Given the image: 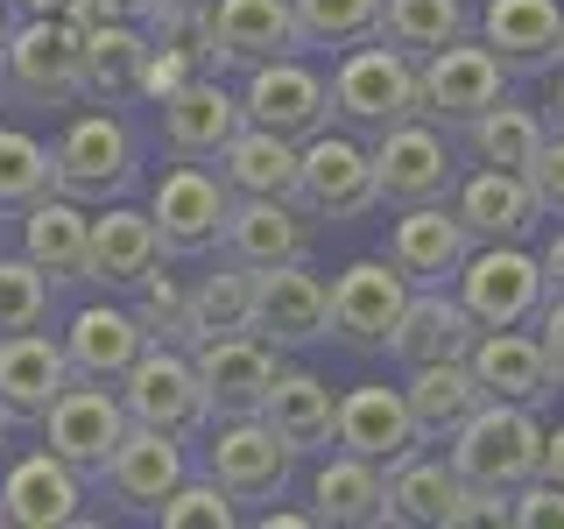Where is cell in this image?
<instances>
[{
    "label": "cell",
    "instance_id": "d590c367",
    "mask_svg": "<svg viewBox=\"0 0 564 529\" xmlns=\"http://www.w3.org/2000/svg\"><path fill=\"white\" fill-rule=\"evenodd\" d=\"M402 402H410L423 445H445V438L480 410V381H473L466 360H431V367H410V381H402Z\"/></svg>",
    "mask_w": 564,
    "mask_h": 529
},
{
    "label": "cell",
    "instance_id": "bcb514c9",
    "mask_svg": "<svg viewBox=\"0 0 564 529\" xmlns=\"http://www.w3.org/2000/svg\"><path fill=\"white\" fill-rule=\"evenodd\" d=\"M508 522L516 529H564V487L557 481H522L516 494H508Z\"/></svg>",
    "mask_w": 564,
    "mask_h": 529
},
{
    "label": "cell",
    "instance_id": "6da1fadb",
    "mask_svg": "<svg viewBox=\"0 0 564 529\" xmlns=\"http://www.w3.org/2000/svg\"><path fill=\"white\" fill-rule=\"evenodd\" d=\"M0 93L22 106H78L85 99V29L64 14H22L0 43Z\"/></svg>",
    "mask_w": 564,
    "mask_h": 529
},
{
    "label": "cell",
    "instance_id": "836d02e7",
    "mask_svg": "<svg viewBox=\"0 0 564 529\" xmlns=\"http://www.w3.org/2000/svg\"><path fill=\"white\" fill-rule=\"evenodd\" d=\"M78 29H85V99H99V106L141 99L149 29L141 22H78Z\"/></svg>",
    "mask_w": 564,
    "mask_h": 529
},
{
    "label": "cell",
    "instance_id": "7402d4cb",
    "mask_svg": "<svg viewBox=\"0 0 564 529\" xmlns=\"http://www.w3.org/2000/svg\"><path fill=\"white\" fill-rule=\"evenodd\" d=\"M226 261H240V269H282V261H311V212L296 198H234L226 205Z\"/></svg>",
    "mask_w": 564,
    "mask_h": 529
},
{
    "label": "cell",
    "instance_id": "ab89813d",
    "mask_svg": "<svg viewBox=\"0 0 564 529\" xmlns=\"http://www.w3.org/2000/svg\"><path fill=\"white\" fill-rule=\"evenodd\" d=\"M543 134H551V120L529 114V106H508V99H494L487 114L466 120L473 163H487V170H529V155L543 149Z\"/></svg>",
    "mask_w": 564,
    "mask_h": 529
},
{
    "label": "cell",
    "instance_id": "7c38bea8",
    "mask_svg": "<svg viewBox=\"0 0 564 529\" xmlns=\"http://www.w3.org/2000/svg\"><path fill=\"white\" fill-rule=\"evenodd\" d=\"M240 114H247V128H269V134H282V141H311L317 128H332V85L317 78L304 57L247 64Z\"/></svg>",
    "mask_w": 564,
    "mask_h": 529
},
{
    "label": "cell",
    "instance_id": "4fadbf2b",
    "mask_svg": "<svg viewBox=\"0 0 564 529\" xmlns=\"http://www.w3.org/2000/svg\"><path fill=\"white\" fill-rule=\"evenodd\" d=\"M254 332L275 353H304L317 339H332V282L311 261L254 269Z\"/></svg>",
    "mask_w": 564,
    "mask_h": 529
},
{
    "label": "cell",
    "instance_id": "8992f818",
    "mask_svg": "<svg viewBox=\"0 0 564 529\" xmlns=\"http://www.w3.org/2000/svg\"><path fill=\"white\" fill-rule=\"evenodd\" d=\"M458 304L473 311V325L494 332V325H529L536 304L551 290H543V269L536 255H529L522 240H480L466 261H458Z\"/></svg>",
    "mask_w": 564,
    "mask_h": 529
},
{
    "label": "cell",
    "instance_id": "9c48e42d",
    "mask_svg": "<svg viewBox=\"0 0 564 529\" xmlns=\"http://www.w3.org/2000/svg\"><path fill=\"white\" fill-rule=\"evenodd\" d=\"M296 205L311 219H367L375 198V155L367 141L317 128L311 141H296Z\"/></svg>",
    "mask_w": 564,
    "mask_h": 529
},
{
    "label": "cell",
    "instance_id": "44dd1931",
    "mask_svg": "<svg viewBox=\"0 0 564 529\" xmlns=\"http://www.w3.org/2000/svg\"><path fill=\"white\" fill-rule=\"evenodd\" d=\"M0 522L8 529H70L85 522V473H70L57 452H22L0 473Z\"/></svg>",
    "mask_w": 564,
    "mask_h": 529
},
{
    "label": "cell",
    "instance_id": "9a60e30c",
    "mask_svg": "<svg viewBox=\"0 0 564 529\" xmlns=\"http://www.w3.org/2000/svg\"><path fill=\"white\" fill-rule=\"evenodd\" d=\"M219 431H212L205 445V473L219 481L234 501H282V487H290L296 473V452L282 445L261 417H212Z\"/></svg>",
    "mask_w": 564,
    "mask_h": 529
},
{
    "label": "cell",
    "instance_id": "7bdbcfd3",
    "mask_svg": "<svg viewBox=\"0 0 564 529\" xmlns=\"http://www.w3.org/2000/svg\"><path fill=\"white\" fill-rule=\"evenodd\" d=\"M290 14H296L304 50H346V43H367V35H375L381 0H290Z\"/></svg>",
    "mask_w": 564,
    "mask_h": 529
},
{
    "label": "cell",
    "instance_id": "b9f144b4",
    "mask_svg": "<svg viewBox=\"0 0 564 529\" xmlns=\"http://www.w3.org/2000/svg\"><path fill=\"white\" fill-rule=\"evenodd\" d=\"M50 304H57V282L35 269L29 255H0V339L8 332H43Z\"/></svg>",
    "mask_w": 564,
    "mask_h": 529
},
{
    "label": "cell",
    "instance_id": "6f0895ef",
    "mask_svg": "<svg viewBox=\"0 0 564 529\" xmlns=\"http://www.w3.org/2000/svg\"><path fill=\"white\" fill-rule=\"evenodd\" d=\"M8 29H14V14H8V8H0V43H8Z\"/></svg>",
    "mask_w": 564,
    "mask_h": 529
},
{
    "label": "cell",
    "instance_id": "680465c9",
    "mask_svg": "<svg viewBox=\"0 0 564 529\" xmlns=\"http://www.w3.org/2000/svg\"><path fill=\"white\" fill-rule=\"evenodd\" d=\"M0 431H8V423H0Z\"/></svg>",
    "mask_w": 564,
    "mask_h": 529
},
{
    "label": "cell",
    "instance_id": "5b68a950",
    "mask_svg": "<svg viewBox=\"0 0 564 529\" xmlns=\"http://www.w3.org/2000/svg\"><path fill=\"white\" fill-rule=\"evenodd\" d=\"M325 85H332V114L367 141L381 128H395V120H416V64L402 57V50H388L381 35L346 43V57Z\"/></svg>",
    "mask_w": 564,
    "mask_h": 529
},
{
    "label": "cell",
    "instance_id": "f1b7e54d",
    "mask_svg": "<svg viewBox=\"0 0 564 529\" xmlns=\"http://www.w3.org/2000/svg\"><path fill=\"white\" fill-rule=\"evenodd\" d=\"M473 339H480V325H473V311L458 304L445 290H410V304H402L395 332H388V360L402 367H431V360H466Z\"/></svg>",
    "mask_w": 564,
    "mask_h": 529
},
{
    "label": "cell",
    "instance_id": "4dcf8cb0",
    "mask_svg": "<svg viewBox=\"0 0 564 529\" xmlns=\"http://www.w3.org/2000/svg\"><path fill=\"white\" fill-rule=\"evenodd\" d=\"M332 410H339V396H332L325 375H311V367H282L254 417L269 423L296 458H304V452H332Z\"/></svg>",
    "mask_w": 564,
    "mask_h": 529
},
{
    "label": "cell",
    "instance_id": "ba28073f",
    "mask_svg": "<svg viewBox=\"0 0 564 529\" xmlns=\"http://www.w3.org/2000/svg\"><path fill=\"white\" fill-rule=\"evenodd\" d=\"M43 452H57L70 473H85V481H99L106 452L128 438V410H120V388L113 381H78L70 375L57 388V402L43 410Z\"/></svg>",
    "mask_w": 564,
    "mask_h": 529
},
{
    "label": "cell",
    "instance_id": "681fc988",
    "mask_svg": "<svg viewBox=\"0 0 564 529\" xmlns=\"http://www.w3.org/2000/svg\"><path fill=\"white\" fill-rule=\"evenodd\" d=\"M529 325H536V346H543V360H551V375L564 381V290H551V296H543Z\"/></svg>",
    "mask_w": 564,
    "mask_h": 529
},
{
    "label": "cell",
    "instance_id": "277c9868",
    "mask_svg": "<svg viewBox=\"0 0 564 529\" xmlns=\"http://www.w3.org/2000/svg\"><path fill=\"white\" fill-rule=\"evenodd\" d=\"M120 388V410H128V423H149V431H170L184 438V445H198V438L212 431V402H205V381L198 367H191L184 346H163L149 339L134 353V367L113 381Z\"/></svg>",
    "mask_w": 564,
    "mask_h": 529
},
{
    "label": "cell",
    "instance_id": "f546056e",
    "mask_svg": "<svg viewBox=\"0 0 564 529\" xmlns=\"http://www.w3.org/2000/svg\"><path fill=\"white\" fill-rule=\"evenodd\" d=\"M57 346H64V360H70L78 381H120L134 367V353L149 346V332L134 325L128 304H85V311H70Z\"/></svg>",
    "mask_w": 564,
    "mask_h": 529
},
{
    "label": "cell",
    "instance_id": "e575fe53",
    "mask_svg": "<svg viewBox=\"0 0 564 529\" xmlns=\"http://www.w3.org/2000/svg\"><path fill=\"white\" fill-rule=\"evenodd\" d=\"M212 163H219V184L234 198H296V141L269 128H240Z\"/></svg>",
    "mask_w": 564,
    "mask_h": 529
},
{
    "label": "cell",
    "instance_id": "d6986e66",
    "mask_svg": "<svg viewBox=\"0 0 564 529\" xmlns=\"http://www.w3.org/2000/svg\"><path fill=\"white\" fill-rule=\"evenodd\" d=\"M332 445L352 452V458H375V466L388 473V466H402V458L423 445V431H416L410 402H402V388L360 381V388H346L339 410H332Z\"/></svg>",
    "mask_w": 564,
    "mask_h": 529
},
{
    "label": "cell",
    "instance_id": "f35d334b",
    "mask_svg": "<svg viewBox=\"0 0 564 529\" xmlns=\"http://www.w3.org/2000/svg\"><path fill=\"white\" fill-rule=\"evenodd\" d=\"M234 332H254V269L226 261L191 282V346L198 339H234Z\"/></svg>",
    "mask_w": 564,
    "mask_h": 529
},
{
    "label": "cell",
    "instance_id": "f907efd6",
    "mask_svg": "<svg viewBox=\"0 0 564 529\" xmlns=\"http://www.w3.org/2000/svg\"><path fill=\"white\" fill-rule=\"evenodd\" d=\"M155 8H163V0H85V22H141L149 29Z\"/></svg>",
    "mask_w": 564,
    "mask_h": 529
},
{
    "label": "cell",
    "instance_id": "816d5d0a",
    "mask_svg": "<svg viewBox=\"0 0 564 529\" xmlns=\"http://www.w3.org/2000/svg\"><path fill=\"white\" fill-rule=\"evenodd\" d=\"M536 473L564 487V423H557V431H543V458H536Z\"/></svg>",
    "mask_w": 564,
    "mask_h": 529
},
{
    "label": "cell",
    "instance_id": "52a82bcc",
    "mask_svg": "<svg viewBox=\"0 0 564 529\" xmlns=\"http://www.w3.org/2000/svg\"><path fill=\"white\" fill-rule=\"evenodd\" d=\"M226 205H234V191L219 184V170L184 163V155H176V170H163V176H155V191H149V219H155L163 255H176V261L212 255L219 234H226Z\"/></svg>",
    "mask_w": 564,
    "mask_h": 529
},
{
    "label": "cell",
    "instance_id": "9f6ffc18",
    "mask_svg": "<svg viewBox=\"0 0 564 529\" xmlns=\"http://www.w3.org/2000/svg\"><path fill=\"white\" fill-rule=\"evenodd\" d=\"M551 128L564 134V64H557V93H551Z\"/></svg>",
    "mask_w": 564,
    "mask_h": 529
},
{
    "label": "cell",
    "instance_id": "7a4b0ae2",
    "mask_svg": "<svg viewBox=\"0 0 564 529\" xmlns=\"http://www.w3.org/2000/svg\"><path fill=\"white\" fill-rule=\"evenodd\" d=\"M445 445H452V473L466 487L516 494L522 481H536L543 423H536V410H522V402H480V410L458 423Z\"/></svg>",
    "mask_w": 564,
    "mask_h": 529
},
{
    "label": "cell",
    "instance_id": "ee69618b",
    "mask_svg": "<svg viewBox=\"0 0 564 529\" xmlns=\"http://www.w3.org/2000/svg\"><path fill=\"white\" fill-rule=\"evenodd\" d=\"M43 191H57V170H50V149L29 128H0V212H22Z\"/></svg>",
    "mask_w": 564,
    "mask_h": 529
},
{
    "label": "cell",
    "instance_id": "603a6c76",
    "mask_svg": "<svg viewBox=\"0 0 564 529\" xmlns=\"http://www.w3.org/2000/svg\"><path fill=\"white\" fill-rule=\"evenodd\" d=\"M480 43L508 64V78H543L564 64V8L557 0H487Z\"/></svg>",
    "mask_w": 564,
    "mask_h": 529
},
{
    "label": "cell",
    "instance_id": "74e56055",
    "mask_svg": "<svg viewBox=\"0 0 564 529\" xmlns=\"http://www.w3.org/2000/svg\"><path fill=\"white\" fill-rule=\"evenodd\" d=\"M375 35L388 50H402L410 64H423L431 50H445L466 35V0H381Z\"/></svg>",
    "mask_w": 564,
    "mask_h": 529
},
{
    "label": "cell",
    "instance_id": "c3c4849f",
    "mask_svg": "<svg viewBox=\"0 0 564 529\" xmlns=\"http://www.w3.org/2000/svg\"><path fill=\"white\" fill-rule=\"evenodd\" d=\"M522 176H529V191H536V205L564 219V134H557V128L543 134V149L529 155V170H522Z\"/></svg>",
    "mask_w": 564,
    "mask_h": 529
},
{
    "label": "cell",
    "instance_id": "30bf717a",
    "mask_svg": "<svg viewBox=\"0 0 564 529\" xmlns=\"http://www.w3.org/2000/svg\"><path fill=\"white\" fill-rule=\"evenodd\" d=\"M375 198L381 205H423V198H452L458 184V155L437 120H395L375 134Z\"/></svg>",
    "mask_w": 564,
    "mask_h": 529
},
{
    "label": "cell",
    "instance_id": "4316f807",
    "mask_svg": "<svg viewBox=\"0 0 564 529\" xmlns=\"http://www.w3.org/2000/svg\"><path fill=\"white\" fill-rule=\"evenodd\" d=\"M452 212H458V226L473 234V247H480V240H529L536 219H543L529 176L522 170H487V163L466 170L452 184Z\"/></svg>",
    "mask_w": 564,
    "mask_h": 529
},
{
    "label": "cell",
    "instance_id": "d4e9b609",
    "mask_svg": "<svg viewBox=\"0 0 564 529\" xmlns=\"http://www.w3.org/2000/svg\"><path fill=\"white\" fill-rule=\"evenodd\" d=\"M155 114H163L170 155H184V163H212V155H219L226 141L247 128L240 99L219 85V71H198V78H184L163 106H155Z\"/></svg>",
    "mask_w": 564,
    "mask_h": 529
},
{
    "label": "cell",
    "instance_id": "8d00e7d4",
    "mask_svg": "<svg viewBox=\"0 0 564 529\" xmlns=\"http://www.w3.org/2000/svg\"><path fill=\"white\" fill-rule=\"evenodd\" d=\"M458 473L452 458H423L410 452L402 466H388V516L416 522V529H452V501H458Z\"/></svg>",
    "mask_w": 564,
    "mask_h": 529
},
{
    "label": "cell",
    "instance_id": "db71d44e",
    "mask_svg": "<svg viewBox=\"0 0 564 529\" xmlns=\"http://www.w3.org/2000/svg\"><path fill=\"white\" fill-rule=\"evenodd\" d=\"M22 14H64V22H85V0H22Z\"/></svg>",
    "mask_w": 564,
    "mask_h": 529
},
{
    "label": "cell",
    "instance_id": "7dc6e473",
    "mask_svg": "<svg viewBox=\"0 0 564 529\" xmlns=\"http://www.w3.org/2000/svg\"><path fill=\"white\" fill-rule=\"evenodd\" d=\"M184 78H198V57H191V50H176V43H149V64H141V99L163 106Z\"/></svg>",
    "mask_w": 564,
    "mask_h": 529
},
{
    "label": "cell",
    "instance_id": "8fae6325",
    "mask_svg": "<svg viewBox=\"0 0 564 529\" xmlns=\"http://www.w3.org/2000/svg\"><path fill=\"white\" fill-rule=\"evenodd\" d=\"M494 99H508V64L487 43H445L416 64V114L437 128H466L473 114H487Z\"/></svg>",
    "mask_w": 564,
    "mask_h": 529
},
{
    "label": "cell",
    "instance_id": "f5cc1de1",
    "mask_svg": "<svg viewBox=\"0 0 564 529\" xmlns=\"http://www.w3.org/2000/svg\"><path fill=\"white\" fill-rule=\"evenodd\" d=\"M536 269H543V290H564V234L536 255Z\"/></svg>",
    "mask_w": 564,
    "mask_h": 529
},
{
    "label": "cell",
    "instance_id": "ffe728a7",
    "mask_svg": "<svg viewBox=\"0 0 564 529\" xmlns=\"http://www.w3.org/2000/svg\"><path fill=\"white\" fill-rule=\"evenodd\" d=\"M191 367L205 381L212 417H254L269 381L282 375V353L261 339V332H234V339H198L191 346Z\"/></svg>",
    "mask_w": 564,
    "mask_h": 529
},
{
    "label": "cell",
    "instance_id": "f6af8a7d",
    "mask_svg": "<svg viewBox=\"0 0 564 529\" xmlns=\"http://www.w3.org/2000/svg\"><path fill=\"white\" fill-rule=\"evenodd\" d=\"M155 522H163V529H234L240 501L212 481V473H184V481L155 501Z\"/></svg>",
    "mask_w": 564,
    "mask_h": 529
},
{
    "label": "cell",
    "instance_id": "60d3db41",
    "mask_svg": "<svg viewBox=\"0 0 564 529\" xmlns=\"http://www.w3.org/2000/svg\"><path fill=\"white\" fill-rule=\"evenodd\" d=\"M128 296H134V304H128V311H134V325L149 332V339H163V346H184V353H191V290L163 269V261H155V269L141 276Z\"/></svg>",
    "mask_w": 564,
    "mask_h": 529
},
{
    "label": "cell",
    "instance_id": "1f68e13d",
    "mask_svg": "<svg viewBox=\"0 0 564 529\" xmlns=\"http://www.w3.org/2000/svg\"><path fill=\"white\" fill-rule=\"evenodd\" d=\"M311 516L317 522H339V529H381L395 522L388 516V473L375 458H352V452H332L311 481Z\"/></svg>",
    "mask_w": 564,
    "mask_h": 529
},
{
    "label": "cell",
    "instance_id": "ac0fdd59",
    "mask_svg": "<svg viewBox=\"0 0 564 529\" xmlns=\"http://www.w3.org/2000/svg\"><path fill=\"white\" fill-rule=\"evenodd\" d=\"M466 255H473V234L458 226V212L445 198L395 205V226H388V261L402 269L410 290H445Z\"/></svg>",
    "mask_w": 564,
    "mask_h": 529
},
{
    "label": "cell",
    "instance_id": "cb8c5ba5",
    "mask_svg": "<svg viewBox=\"0 0 564 529\" xmlns=\"http://www.w3.org/2000/svg\"><path fill=\"white\" fill-rule=\"evenodd\" d=\"M466 367H473V381H480L487 402H522V410H543V402L557 396L551 360H543L536 332H522V325L480 332V339H473V353H466Z\"/></svg>",
    "mask_w": 564,
    "mask_h": 529
},
{
    "label": "cell",
    "instance_id": "2e32d148",
    "mask_svg": "<svg viewBox=\"0 0 564 529\" xmlns=\"http://www.w3.org/2000/svg\"><path fill=\"white\" fill-rule=\"evenodd\" d=\"M290 0H205V71H247L269 57H296Z\"/></svg>",
    "mask_w": 564,
    "mask_h": 529
},
{
    "label": "cell",
    "instance_id": "484cf974",
    "mask_svg": "<svg viewBox=\"0 0 564 529\" xmlns=\"http://www.w3.org/2000/svg\"><path fill=\"white\" fill-rule=\"evenodd\" d=\"M64 381H70V360L50 332H8L0 339V423L8 431L43 423V410L57 402Z\"/></svg>",
    "mask_w": 564,
    "mask_h": 529
},
{
    "label": "cell",
    "instance_id": "83f0119b",
    "mask_svg": "<svg viewBox=\"0 0 564 529\" xmlns=\"http://www.w3.org/2000/svg\"><path fill=\"white\" fill-rule=\"evenodd\" d=\"M163 261V240H155V219L134 205H106L93 212V226H85V282H99V290H134L141 276Z\"/></svg>",
    "mask_w": 564,
    "mask_h": 529
},
{
    "label": "cell",
    "instance_id": "d6a6232c",
    "mask_svg": "<svg viewBox=\"0 0 564 529\" xmlns=\"http://www.w3.org/2000/svg\"><path fill=\"white\" fill-rule=\"evenodd\" d=\"M85 226H93V212L78 198H64V191H43L35 205H22V255L57 290L64 282H85Z\"/></svg>",
    "mask_w": 564,
    "mask_h": 529
},
{
    "label": "cell",
    "instance_id": "e0dca14e",
    "mask_svg": "<svg viewBox=\"0 0 564 529\" xmlns=\"http://www.w3.org/2000/svg\"><path fill=\"white\" fill-rule=\"evenodd\" d=\"M402 304H410V282L388 255H367L332 282V339L352 353H381L388 332H395Z\"/></svg>",
    "mask_w": 564,
    "mask_h": 529
},
{
    "label": "cell",
    "instance_id": "3957f363",
    "mask_svg": "<svg viewBox=\"0 0 564 529\" xmlns=\"http://www.w3.org/2000/svg\"><path fill=\"white\" fill-rule=\"evenodd\" d=\"M57 191L78 205H113L141 184V134L120 114H78L50 149Z\"/></svg>",
    "mask_w": 564,
    "mask_h": 529
},
{
    "label": "cell",
    "instance_id": "11a10c76",
    "mask_svg": "<svg viewBox=\"0 0 564 529\" xmlns=\"http://www.w3.org/2000/svg\"><path fill=\"white\" fill-rule=\"evenodd\" d=\"M304 522H317L311 508H269V516H261V529H304Z\"/></svg>",
    "mask_w": 564,
    "mask_h": 529
},
{
    "label": "cell",
    "instance_id": "5bb4252c",
    "mask_svg": "<svg viewBox=\"0 0 564 529\" xmlns=\"http://www.w3.org/2000/svg\"><path fill=\"white\" fill-rule=\"evenodd\" d=\"M184 473H198V466H191V445H184V438L149 431V423H128V438L106 452V466H99L93 487L120 508V516H155V501H163V494L184 481Z\"/></svg>",
    "mask_w": 564,
    "mask_h": 529
}]
</instances>
